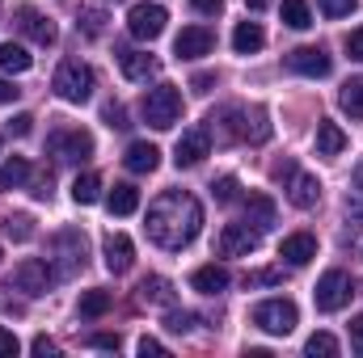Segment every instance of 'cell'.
Wrapping results in <instances>:
<instances>
[{"label": "cell", "mask_w": 363, "mask_h": 358, "mask_svg": "<svg viewBox=\"0 0 363 358\" xmlns=\"http://www.w3.org/2000/svg\"><path fill=\"white\" fill-rule=\"evenodd\" d=\"M148 241L161 245V249H186L199 228H203V207L194 194L186 190H165L152 207H148Z\"/></svg>", "instance_id": "6da1fadb"}, {"label": "cell", "mask_w": 363, "mask_h": 358, "mask_svg": "<svg viewBox=\"0 0 363 358\" xmlns=\"http://www.w3.org/2000/svg\"><path fill=\"white\" fill-rule=\"evenodd\" d=\"M140 110H144V122H148V127L169 131V127L182 118V93H178V85H157V89H148Z\"/></svg>", "instance_id": "7a4b0ae2"}, {"label": "cell", "mask_w": 363, "mask_h": 358, "mask_svg": "<svg viewBox=\"0 0 363 358\" xmlns=\"http://www.w3.org/2000/svg\"><path fill=\"white\" fill-rule=\"evenodd\" d=\"M220 127H228L233 139H250V144H267V139H271V122H267V110H262V105L224 110V114H220Z\"/></svg>", "instance_id": "3957f363"}, {"label": "cell", "mask_w": 363, "mask_h": 358, "mask_svg": "<svg viewBox=\"0 0 363 358\" xmlns=\"http://www.w3.org/2000/svg\"><path fill=\"white\" fill-rule=\"evenodd\" d=\"M55 93L64 97V101H72V105H81V101H89L93 97V68L89 64H81V59H64L60 64V72H55Z\"/></svg>", "instance_id": "277c9868"}, {"label": "cell", "mask_w": 363, "mask_h": 358, "mask_svg": "<svg viewBox=\"0 0 363 358\" xmlns=\"http://www.w3.org/2000/svg\"><path fill=\"white\" fill-rule=\"evenodd\" d=\"M55 278H60V274L51 270V262H43V258H26V262H17L13 274H9V291H21V295H47Z\"/></svg>", "instance_id": "5b68a950"}, {"label": "cell", "mask_w": 363, "mask_h": 358, "mask_svg": "<svg viewBox=\"0 0 363 358\" xmlns=\"http://www.w3.org/2000/svg\"><path fill=\"white\" fill-rule=\"evenodd\" d=\"M165 21H169V13H165V4H157V0H140V4L127 8V30H131V38H140V42L161 38V34H165Z\"/></svg>", "instance_id": "8992f818"}, {"label": "cell", "mask_w": 363, "mask_h": 358, "mask_svg": "<svg viewBox=\"0 0 363 358\" xmlns=\"http://www.w3.org/2000/svg\"><path fill=\"white\" fill-rule=\"evenodd\" d=\"M296 321H300V312H296L291 299H262V304L254 308V325H258L262 333H271V337H287V333L296 329Z\"/></svg>", "instance_id": "52a82bcc"}, {"label": "cell", "mask_w": 363, "mask_h": 358, "mask_svg": "<svg viewBox=\"0 0 363 358\" xmlns=\"http://www.w3.org/2000/svg\"><path fill=\"white\" fill-rule=\"evenodd\" d=\"M51 156L64 161V165H81L93 156V135L81 127H68V131H55L51 135Z\"/></svg>", "instance_id": "ba28073f"}, {"label": "cell", "mask_w": 363, "mask_h": 358, "mask_svg": "<svg viewBox=\"0 0 363 358\" xmlns=\"http://www.w3.org/2000/svg\"><path fill=\"white\" fill-rule=\"evenodd\" d=\"M313 299H317V308H321V312H342V308L351 304V278H347L342 270L321 274V282H317Z\"/></svg>", "instance_id": "9c48e42d"}, {"label": "cell", "mask_w": 363, "mask_h": 358, "mask_svg": "<svg viewBox=\"0 0 363 358\" xmlns=\"http://www.w3.org/2000/svg\"><path fill=\"white\" fill-rule=\"evenodd\" d=\"M258 241H262V232L250 228V219L245 224H224V232H220V258H250L258 249Z\"/></svg>", "instance_id": "30bf717a"}, {"label": "cell", "mask_w": 363, "mask_h": 358, "mask_svg": "<svg viewBox=\"0 0 363 358\" xmlns=\"http://www.w3.org/2000/svg\"><path fill=\"white\" fill-rule=\"evenodd\" d=\"M279 178H287V198H291V207H300V211L317 207V198H321V181L313 178V173H300L296 165H283Z\"/></svg>", "instance_id": "8fae6325"}, {"label": "cell", "mask_w": 363, "mask_h": 358, "mask_svg": "<svg viewBox=\"0 0 363 358\" xmlns=\"http://www.w3.org/2000/svg\"><path fill=\"white\" fill-rule=\"evenodd\" d=\"M211 156V131L207 127H194V131H186L178 139V148H174V161H178V169H194V165H203Z\"/></svg>", "instance_id": "7c38bea8"}, {"label": "cell", "mask_w": 363, "mask_h": 358, "mask_svg": "<svg viewBox=\"0 0 363 358\" xmlns=\"http://www.w3.org/2000/svg\"><path fill=\"white\" fill-rule=\"evenodd\" d=\"M17 25H21V34H26V38H34L38 47H51V42L60 38L55 21H51L47 13H38L34 4H21V8H17Z\"/></svg>", "instance_id": "4fadbf2b"}, {"label": "cell", "mask_w": 363, "mask_h": 358, "mask_svg": "<svg viewBox=\"0 0 363 358\" xmlns=\"http://www.w3.org/2000/svg\"><path fill=\"white\" fill-rule=\"evenodd\" d=\"M211 47H216V38H211L207 25H186L174 38V55L178 59H203V55H211Z\"/></svg>", "instance_id": "5bb4252c"}, {"label": "cell", "mask_w": 363, "mask_h": 358, "mask_svg": "<svg viewBox=\"0 0 363 358\" xmlns=\"http://www.w3.org/2000/svg\"><path fill=\"white\" fill-rule=\"evenodd\" d=\"M101 253H106V270L110 274H127V270L135 266V245H131L127 232H110L101 241Z\"/></svg>", "instance_id": "9a60e30c"}, {"label": "cell", "mask_w": 363, "mask_h": 358, "mask_svg": "<svg viewBox=\"0 0 363 358\" xmlns=\"http://www.w3.org/2000/svg\"><path fill=\"white\" fill-rule=\"evenodd\" d=\"M287 68L300 72V76H330L334 59H330L321 47H296V51L287 55Z\"/></svg>", "instance_id": "2e32d148"}, {"label": "cell", "mask_w": 363, "mask_h": 358, "mask_svg": "<svg viewBox=\"0 0 363 358\" xmlns=\"http://www.w3.org/2000/svg\"><path fill=\"white\" fill-rule=\"evenodd\" d=\"M55 249H60V278H68L72 270H85V236L81 232H60L55 236Z\"/></svg>", "instance_id": "e0dca14e"}, {"label": "cell", "mask_w": 363, "mask_h": 358, "mask_svg": "<svg viewBox=\"0 0 363 358\" xmlns=\"http://www.w3.org/2000/svg\"><path fill=\"white\" fill-rule=\"evenodd\" d=\"M279 258H283L287 266H308V262L317 258V236H313V232H291V236H283Z\"/></svg>", "instance_id": "ac0fdd59"}, {"label": "cell", "mask_w": 363, "mask_h": 358, "mask_svg": "<svg viewBox=\"0 0 363 358\" xmlns=\"http://www.w3.org/2000/svg\"><path fill=\"white\" fill-rule=\"evenodd\" d=\"M140 304H144V308H174V304H178L174 282L161 278V274H148V278L140 282Z\"/></svg>", "instance_id": "d6986e66"}, {"label": "cell", "mask_w": 363, "mask_h": 358, "mask_svg": "<svg viewBox=\"0 0 363 358\" xmlns=\"http://www.w3.org/2000/svg\"><path fill=\"white\" fill-rule=\"evenodd\" d=\"M228 282H233V274L224 266H199L194 274H190V287L199 291V295H220V291H228Z\"/></svg>", "instance_id": "ffe728a7"}, {"label": "cell", "mask_w": 363, "mask_h": 358, "mask_svg": "<svg viewBox=\"0 0 363 358\" xmlns=\"http://www.w3.org/2000/svg\"><path fill=\"white\" fill-rule=\"evenodd\" d=\"M118 68H123L127 81H148V76H157L161 64H157L148 51H118Z\"/></svg>", "instance_id": "44dd1931"}, {"label": "cell", "mask_w": 363, "mask_h": 358, "mask_svg": "<svg viewBox=\"0 0 363 358\" xmlns=\"http://www.w3.org/2000/svg\"><path fill=\"white\" fill-rule=\"evenodd\" d=\"M123 161H127V169H131V173H152V169L161 165V148H157V144H148V139H135V144L127 148V156H123Z\"/></svg>", "instance_id": "7402d4cb"}, {"label": "cell", "mask_w": 363, "mask_h": 358, "mask_svg": "<svg viewBox=\"0 0 363 358\" xmlns=\"http://www.w3.org/2000/svg\"><path fill=\"white\" fill-rule=\"evenodd\" d=\"M267 47V30L258 25V21H241L237 30H233V51L237 55H254V51H262Z\"/></svg>", "instance_id": "603a6c76"}, {"label": "cell", "mask_w": 363, "mask_h": 358, "mask_svg": "<svg viewBox=\"0 0 363 358\" xmlns=\"http://www.w3.org/2000/svg\"><path fill=\"white\" fill-rule=\"evenodd\" d=\"M347 152V131L338 122H317V156H338Z\"/></svg>", "instance_id": "cb8c5ba5"}, {"label": "cell", "mask_w": 363, "mask_h": 358, "mask_svg": "<svg viewBox=\"0 0 363 358\" xmlns=\"http://www.w3.org/2000/svg\"><path fill=\"white\" fill-rule=\"evenodd\" d=\"M106 207H110V215H131V211L140 207V190H135L131 181H118V185L106 194Z\"/></svg>", "instance_id": "d4e9b609"}, {"label": "cell", "mask_w": 363, "mask_h": 358, "mask_svg": "<svg viewBox=\"0 0 363 358\" xmlns=\"http://www.w3.org/2000/svg\"><path fill=\"white\" fill-rule=\"evenodd\" d=\"M245 215H250V224H254L258 232H267L274 224V202L267 194H250V198H245Z\"/></svg>", "instance_id": "484cf974"}, {"label": "cell", "mask_w": 363, "mask_h": 358, "mask_svg": "<svg viewBox=\"0 0 363 358\" xmlns=\"http://www.w3.org/2000/svg\"><path fill=\"white\" fill-rule=\"evenodd\" d=\"M30 64H34V59H30L26 47H17V42H4V47H0V68H4V72L21 76V72H30Z\"/></svg>", "instance_id": "4316f807"}, {"label": "cell", "mask_w": 363, "mask_h": 358, "mask_svg": "<svg viewBox=\"0 0 363 358\" xmlns=\"http://www.w3.org/2000/svg\"><path fill=\"white\" fill-rule=\"evenodd\" d=\"M26 178H30V161L26 156H9L0 165V190H17Z\"/></svg>", "instance_id": "83f0119b"}, {"label": "cell", "mask_w": 363, "mask_h": 358, "mask_svg": "<svg viewBox=\"0 0 363 358\" xmlns=\"http://www.w3.org/2000/svg\"><path fill=\"white\" fill-rule=\"evenodd\" d=\"M72 198H77L81 207H93V202L101 198V178H97V173H81V178L72 181Z\"/></svg>", "instance_id": "f1b7e54d"}, {"label": "cell", "mask_w": 363, "mask_h": 358, "mask_svg": "<svg viewBox=\"0 0 363 358\" xmlns=\"http://www.w3.org/2000/svg\"><path fill=\"white\" fill-rule=\"evenodd\" d=\"M338 105H342L351 118H363V76H355V81H347V85H342Z\"/></svg>", "instance_id": "f546056e"}, {"label": "cell", "mask_w": 363, "mask_h": 358, "mask_svg": "<svg viewBox=\"0 0 363 358\" xmlns=\"http://www.w3.org/2000/svg\"><path fill=\"white\" fill-rule=\"evenodd\" d=\"M283 21H287L291 30H308V25H313V13H308L304 0H283Z\"/></svg>", "instance_id": "4dcf8cb0"}, {"label": "cell", "mask_w": 363, "mask_h": 358, "mask_svg": "<svg viewBox=\"0 0 363 358\" xmlns=\"http://www.w3.org/2000/svg\"><path fill=\"white\" fill-rule=\"evenodd\" d=\"M110 291H85L81 295V316H106L110 312Z\"/></svg>", "instance_id": "1f68e13d"}, {"label": "cell", "mask_w": 363, "mask_h": 358, "mask_svg": "<svg viewBox=\"0 0 363 358\" xmlns=\"http://www.w3.org/2000/svg\"><path fill=\"white\" fill-rule=\"evenodd\" d=\"M347 215H351V224H363V165L355 169L351 194H347Z\"/></svg>", "instance_id": "d6a6232c"}, {"label": "cell", "mask_w": 363, "mask_h": 358, "mask_svg": "<svg viewBox=\"0 0 363 358\" xmlns=\"http://www.w3.org/2000/svg\"><path fill=\"white\" fill-rule=\"evenodd\" d=\"M304 354H321V358H334L338 354V337H334V333H313V337H308V342H304Z\"/></svg>", "instance_id": "836d02e7"}, {"label": "cell", "mask_w": 363, "mask_h": 358, "mask_svg": "<svg viewBox=\"0 0 363 358\" xmlns=\"http://www.w3.org/2000/svg\"><path fill=\"white\" fill-rule=\"evenodd\" d=\"M194 325H199L194 312H178V308H169V316H165V329H169V333H190Z\"/></svg>", "instance_id": "e575fe53"}, {"label": "cell", "mask_w": 363, "mask_h": 358, "mask_svg": "<svg viewBox=\"0 0 363 358\" xmlns=\"http://www.w3.org/2000/svg\"><path fill=\"white\" fill-rule=\"evenodd\" d=\"M81 30H85L89 38H97V34L106 30V13H101V8H81Z\"/></svg>", "instance_id": "d590c367"}, {"label": "cell", "mask_w": 363, "mask_h": 358, "mask_svg": "<svg viewBox=\"0 0 363 358\" xmlns=\"http://www.w3.org/2000/svg\"><path fill=\"white\" fill-rule=\"evenodd\" d=\"M355 4H359V0H317V8H321L325 17H351Z\"/></svg>", "instance_id": "8d00e7d4"}, {"label": "cell", "mask_w": 363, "mask_h": 358, "mask_svg": "<svg viewBox=\"0 0 363 358\" xmlns=\"http://www.w3.org/2000/svg\"><path fill=\"white\" fill-rule=\"evenodd\" d=\"M245 282H250V287H274V282H283V270H279V266H274V270H254Z\"/></svg>", "instance_id": "74e56055"}, {"label": "cell", "mask_w": 363, "mask_h": 358, "mask_svg": "<svg viewBox=\"0 0 363 358\" xmlns=\"http://www.w3.org/2000/svg\"><path fill=\"white\" fill-rule=\"evenodd\" d=\"M17 350H21V342H17V333L0 325V358H13Z\"/></svg>", "instance_id": "f35d334b"}, {"label": "cell", "mask_w": 363, "mask_h": 358, "mask_svg": "<svg viewBox=\"0 0 363 358\" xmlns=\"http://www.w3.org/2000/svg\"><path fill=\"white\" fill-rule=\"evenodd\" d=\"M216 202H237V178L216 181Z\"/></svg>", "instance_id": "ab89813d"}, {"label": "cell", "mask_w": 363, "mask_h": 358, "mask_svg": "<svg viewBox=\"0 0 363 358\" xmlns=\"http://www.w3.org/2000/svg\"><path fill=\"white\" fill-rule=\"evenodd\" d=\"M4 232H9V236H17V241H26L34 228H30V219H26V215H17V219H4Z\"/></svg>", "instance_id": "60d3db41"}, {"label": "cell", "mask_w": 363, "mask_h": 358, "mask_svg": "<svg viewBox=\"0 0 363 358\" xmlns=\"http://www.w3.org/2000/svg\"><path fill=\"white\" fill-rule=\"evenodd\" d=\"M106 122H110L114 131H123V127H131V122H127V110H123V105H106Z\"/></svg>", "instance_id": "b9f144b4"}, {"label": "cell", "mask_w": 363, "mask_h": 358, "mask_svg": "<svg viewBox=\"0 0 363 358\" xmlns=\"http://www.w3.org/2000/svg\"><path fill=\"white\" fill-rule=\"evenodd\" d=\"M89 346H97V350H118V333H93Z\"/></svg>", "instance_id": "7bdbcfd3"}, {"label": "cell", "mask_w": 363, "mask_h": 358, "mask_svg": "<svg viewBox=\"0 0 363 358\" xmlns=\"http://www.w3.org/2000/svg\"><path fill=\"white\" fill-rule=\"evenodd\" d=\"M347 51H351V59L363 64V30H351V34H347Z\"/></svg>", "instance_id": "ee69618b"}, {"label": "cell", "mask_w": 363, "mask_h": 358, "mask_svg": "<svg viewBox=\"0 0 363 358\" xmlns=\"http://www.w3.org/2000/svg\"><path fill=\"white\" fill-rule=\"evenodd\" d=\"M30 127H34V118H30V114H17V118L9 122V135H30Z\"/></svg>", "instance_id": "f6af8a7d"}, {"label": "cell", "mask_w": 363, "mask_h": 358, "mask_svg": "<svg viewBox=\"0 0 363 358\" xmlns=\"http://www.w3.org/2000/svg\"><path fill=\"white\" fill-rule=\"evenodd\" d=\"M30 350H34V354H55V342H51L47 333H38V337L30 342Z\"/></svg>", "instance_id": "bcb514c9"}, {"label": "cell", "mask_w": 363, "mask_h": 358, "mask_svg": "<svg viewBox=\"0 0 363 358\" xmlns=\"http://www.w3.org/2000/svg\"><path fill=\"white\" fill-rule=\"evenodd\" d=\"M140 354H144V358H148V354H152V358H161V354H165V346H161L157 337H144V342H140Z\"/></svg>", "instance_id": "7dc6e473"}, {"label": "cell", "mask_w": 363, "mask_h": 358, "mask_svg": "<svg viewBox=\"0 0 363 358\" xmlns=\"http://www.w3.org/2000/svg\"><path fill=\"white\" fill-rule=\"evenodd\" d=\"M351 346H355V350L363 354V312L355 316V321H351Z\"/></svg>", "instance_id": "c3c4849f"}, {"label": "cell", "mask_w": 363, "mask_h": 358, "mask_svg": "<svg viewBox=\"0 0 363 358\" xmlns=\"http://www.w3.org/2000/svg\"><path fill=\"white\" fill-rule=\"evenodd\" d=\"M190 4H194L199 13H207V17H216V13L224 8V0H190Z\"/></svg>", "instance_id": "681fc988"}, {"label": "cell", "mask_w": 363, "mask_h": 358, "mask_svg": "<svg viewBox=\"0 0 363 358\" xmlns=\"http://www.w3.org/2000/svg\"><path fill=\"white\" fill-rule=\"evenodd\" d=\"M211 85H216V76H211V72H199V76L190 81V89H194V93H207Z\"/></svg>", "instance_id": "f907efd6"}, {"label": "cell", "mask_w": 363, "mask_h": 358, "mask_svg": "<svg viewBox=\"0 0 363 358\" xmlns=\"http://www.w3.org/2000/svg\"><path fill=\"white\" fill-rule=\"evenodd\" d=\"M34 198H51V173L34 181Z\"/></svg>", "instance_id": "816d5d0a"}, {"label": "cell", "mask_w": 363, "mask_h": 358, "mask_svg": "<svg viewBox=\"0 0 363 358\" xmlns=\"http://www.w3.org/2000/svg\"><path fill=\"white\" fill-rule=\"evenodd\" d=\"M17 93H21V89H13V85H9V81H0V105H9V101H13V97H17Z\"/></svg>", "instance_id": "f5cc1de1"}, {"label": "cell", "mask_w": 363, "mask_h": 358, "mask_svg": "<svg viewBox=\"0 0 363 358\" xmlns=\"http://www.w3.org/2000/svg\"><path fill=\"white\" fill-rule=\"evenodd\" d=\"M245 4H250V8H267L271 0H245Z\"/></svg>", "instance_id": "db71d44e"}]
</instances>
